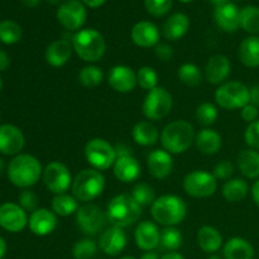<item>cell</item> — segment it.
Masks as SVG:
<instances>
[{"mask_svg": "<svg viewBox=\"0 0 259 259\" xmlns=\"http://www.w3.org/2000/svg\"><path fill=\"white\" fill-rule=\"evenodd\" d=\"M8 179L14 186L20 189H29L34 186L43 175L40 162L34 156L20 153L13 157L8 164Z\"/></svg>", "mask_w": 259, "mask_h": 259, "instance_id": "6da1fadb", "label": "cell"}, {"mask_svg": "<svg viewBox=\"0 0 259 259\" xmlns=\"http://www.w3.org/2000/svg\"><path fill=\"white\" fill-rule=\"evenodd\" d=\"M195 131L186 120H175L167 124L161 133V143L164 151L171 154H181L189 151L195 141Z\"/></svg>", "mask_w": 259, "mask_h": 259, "instance_id": "7a4b0ae2", "label": "cell"}, {"mask_svg": "<svg viewBox=\"0 0 259 259\" xmlns=\"http://www.w3.org/2000/svg\"><path fill=\"white\" fill-rule=\"evenodd\" d=\"M142 217V206L132 195L121 194L113 197L106 207V219L114 227L121 229L136 224Z\"/></svg>", "mask_w": 259, "mask_h": 259, "instance_id": "3957f363", "label": "cell"}, {"mask_svg": "<svg viewBox=\"0 0 259 259\" xmlns=\"http://www.w3.org/2000/svg\"><path fill=\"white\" fill-rule=\"evenodd\" d=\"M154 222L163 227H176L181 224L187 214V206L181 197L176 195H163L157 197L151 206Z\"/></svg>", "mask_w": 259, "mask_h": 259, "instance_id": "277c9868", "label": "cell"}, {"mask_svg": "<svg viewBox=\"0 0 259 259\" xmlns=\"http://www.w3.org/2000/svg\"><path fill=\"white\" fill-rule=\"evenodd\" d=\"M73 51L85 62H98L105 55L106 43L103 34L93 28H86L72 35Z\"/></svg>", "mask_w": 259, "mask_h": 259, "instance_id": "5b68a950", "label": "cell"}, {"mask_svg": "<svg viewBox=\"0 0 259 259\" xmlns=\"http://www.w3.org/2000/svg\"><path fill=\"white\" fill-rule=\"evenodd\" d=\"M105 189V177L94 168L82 169L72 181V195L80 202H90L98 199Z\"/></svg>", "mask_w": 259, "mask_h": 259, "instance_id": "8992f818", "label": "cell"}, {"mask_svg": "<svg viewBox=\"0 0 259 259\" xmlns=\"http://www.w3.org/2000/svg\"><path fill=\"white\" fill-rule=\"evenodd\" d=\"M215 101L225 110L242 109L250 103V90L239 81H228L217 89Z\"/></svg>", "mask_w": 259, "mask_h": 259, "instance_id": "52a82bcc", "label": "cell"}, {"mask_svg": "<svg viewBox=\"0 0 259 259\" xmlns=\"http://www.w3.org/2000/svg\"><path fill=\"white\" fill-rule=\"evenodd\" d=\"M83 153L89 164L98 171H106L113 167L118 157L115 147L103 138L90 139L86 143Z\"/></svg>", "mask_w": 259, "mask_h": 259, "instance_id": "ba28073f", "label": "cell"}, {"mask_svg": "<svg viewBox=\"0 0 259 259\" xmlns=\"http://www.w3.org/2000/svg\"><path fill=\"white\" fill-rule=\"evenodd\" d=\"M172 106H174L172 94L163 86H157L153 90L147 93L142 110L148 120H161L171 113Z\"/></svg>", "mask_w": 259, "mask_h": 259, "instance_id": "9c48e42d", "label": "cell"}, {"mask_svg": "<svg viewBox=\"0 0 259 259\" xmlns=\"http://www.w3.org/2000/svg\"><path fill=\"white\" fill-rule=\"evenodd\" d=\"M184 190L189 196L205 199L212 196L217 192L218 180L210 172L196 169L185 176Z\"/></svg>", "mask_w": 259, "mask_h": 259, "instance_id": "30bf717a", "label": "cell"}, {"mask_svg": "<svg viewBox=\"0 0 259 259\" xmlns=\"http://www.w3.org/2000/svg\"><path fill=\"white\" fill-rule=\"evenodd\" d=\"M42 179L48 191L55 195L66 194V191L72 186L73 181L68 167L60 161L48 163L43 169Z\"/></svg>", "mask_w": 259, "mask_h": 259, "instance_id": "8fae6325", "label": "cell"}, {"mask_svg": "<svg viewBox=\"0 0 259 259\" xmlns=\"http://www.w3.org/2000/svg\"><path fill=\"white\" fill-rule=\"evenodd\" d=\"M106 222V212L95 204L86 202L81 205L76 212V224L86 235H96L103 232Z\"/></svg>", "mask_w": 259, "mask_h": 259, "instance_id": "7c38bea8", "label": "cell"}, {"mask_svg": "<svg viewBox=\"0 0 259 259\" xmlns=\"http://www.w3.org/2000/svg\"><path fill=\"white\" fill-rule=\"evenodd\" d=\"M86 17L88 12L80 0H67L57 9V20L68 32H78V29L85 24Z\"/></svg>", "mask_w": 259, "mask_h": 259, "instance_id": "4fadbf2b", "label": "cell"}, {"mask_svg": "<svg viewBox=\"0 0 259 259\" xmlns=\"http://www.w3.org/2000/svg\"><path fill=\"white\" fill-rule=\"evenodd\" d=\"M27 211L14 202L0 205V227L9 233H20L28 225Z\"/></svg>", "mask_w": 259, "mask_h": 259, "instance_id": "5bb4252c", "label": "cell"}, {"mask_svg": "<svg viewBox=\"0 0 259 259\" xmlns=\"http://www.w3.org/2000/svg\"><path fill=\"white\" fill-rule=\"evenodd\" d=\"M25 138L23 132L13 124L0 125V154L17 156L24 148Z\"/></svg>", "mask_w": 259, "mask_h": 259, "instance_id": "9a60e30c", "label": "cell"}, {"mask_svg": "<svg viewBox=\"0 0 259 259\" xmlns=\"http://www.w3.org/2000/svg\"><path fill=\"white\" fill-rule=\"evenodd\" d=\"M108 82L114 91L120 94H128L138 85L137 72L129 66L116 65L110 70L108 75Z\"/></svg>", "mask_w": 259, "mask_h": 259, "instance_id": "2e32d148", "label": "cell"}, {"mask_svg": "<svg viewBox=\"0 0 259 259\" xmlns=\"http://www.w3.org/2000/svg\"><path fill=\"white\" fill-rule=\"evenodd\" d=\"M99 245L100 249L105 254L115 257L120 254L126 247V234L121 228L111 227L106 228L101 232L100 238H99Z\"/></svg>", "mask_w": 259, "mask_h": 259, "instance_id": "e0dca14e", "label": "cell"}, {"mask_svg": "<svg viewBox=\"0 0 259 259\" xmlns=\"http://www.w3.org/2000/svg\"><path fill=\"white\" fill-rule=\"evenodd\" d=\"M57 215L52 210L45 209V207H38L35 211L30 214L28 220V227L30 232L38 237H46L51 233L55 232L57 228Z\"/></svg>", "mask_w": 259, "mask_h": 259, "instance_id": "ac0fdd59", "label": "cell"}, {"mask_svg": "<svg viewBox=\"0 0 259 259\" xmlns=\"http://www.w3.org/2000/svg\"><path fill=\"white\" fill-rule=\"evenodd\" d=\"M114 176L124 184L137 181L142 174V167L133 154H119L113 166Z\"/></svg>", "mask_w": 259, "mask_h": 259, "instance_id": "d6986e66", "label": "cell"}, {"mask_svg": "<svg viewBox=\"0 0 259 259\" xmlns=\"http://www.w3.org/2000/svg\"><path fill=\"white\" fill-rule=\"evenodd\" d=\"M232 71V65L227 56L214 55L207 60L205 66V78L211 85H222Z\"/></svg>", "mask_w": 259, "mask_h": 259, "instance_id": "ffe728a7", "label": "cell"}, {"mask_svg": "<svg viewBox=\"0 0 259 259\" xmlns=\"http://www.w3.org/2000/svg\"><path fill=\"white\" fill-rule=\"evenodd\" d=\"M147 167L149 175L154 179H166L174 168L172 154L164 149H154L147 157Z\"/></svg>", "mask_w": 259, "mask_h": 259, "instance_id": "44dd1931", "label": "cell"}, {"mask_svg": "<svg viewBox=\"0 0 259 259\" xmlns=\"http://www.w3.org/2000/svg\"><path fill=\"white\" fill-rule=\"evenodd\" d=\"M132 40L142 48L156 47L159 43V30L154 23L142 20L132 28Z\"/></svg>", "mask_w": 259, "mask_h": 259, "instance_id": "7402d4cb", "label": "cell"}, {"mask_svg": "<svg viewBox=\"0 0 259 259\" xmlns=\"http://www.w3.org/2000/svg\"><path fill=\"white\" fill-rule=\"evenodd\" d=\"M215 22L224 32L234 33L240 28V10L232 3H225L215 8Z\"/></svg>", "mask_w": 259, "mask_h": 259, "instance_id": "603a6c76", "label": "cell"}, {"mask_svg": "<svg viewBox=\"0 0 259 259\" xmlns=\"http://www.w3.org/2000/svg\"><path fill=\"white\" fill-rule=\"evenodd\" d=\"M159 237H161V232H159L158 227L149 220L139 223L134 232V239H136L137 245L146 252L153 250L158 247Z\"/></svg>", "mask_w": 259, "mask_h": 259, "instance_id": "cb8c5ba5", "label": "cell"}, {"mask_svg": "<svg viewBox=\"0 0 259 259\" xmlns=\"http://www.w3.org/2000/svg\"><path fill=\"white\" fill-rule=\"evenodd\" d=\"M72 43L67 39L53 40L47 47L45 53V58L48 65L53 67H62L70 61L72 56Z\"/></svg>", "mask_w": 259, "mask_h": 259, "instance_id": "d4e9b609", "label": "cell"}, {"mask_svg": "<svg viewBox=\"0 0 259 259\" xmlns=\"http://www.w3.org/2000/svg\"><path fill=\"white\" fill-rule=\"evenodd\" d=\"M190 19L184 13H176L167 18L162 27V33L168 40H179L189 32Z\"/></svg>", "mask_w": 259, "mask_h": 259, "instance_id": "484cf974", "label": "cell"}, {"mask_svg": "<svg viewBox=\"0 0 259 259\" xmlns=\"http://www.w3.org/2000/svg\"><path fill=\"white\" fill-rule=\"evenodd\" d=\"M195 143L200 153L205 156H214L222 148L223 138L214 129L205 128L196 134Z\"/></svg>", "mask_w": 259, "mask_h": 259, "instance_id": "4316f807", "label": "cell"}, {"mask_svg": "<svg viewBox=\"0 0 259 259\" xmlns=\"http://www.w3.org/2000/svg\"><path fill=\"white\" fill-rule=\"evenodd\" d=\"M223 254L225 259H253L254 248L244 238L234 237L225 243Z\"/></svg>", "mask_w": 259, "mask_h": 259, "instance_id": "83f0119b", "label": "cell"}, {"mask_svg": "<svg viewBox=\"0 0 259 259\" xmlns=\"http://www.w3.org/2000/svg\"><path fill=\"white\" fill-rule=\"evenodd\" d=\"M132 137H133V141L139 146L151 147L158 142L159 132L152 121L142 120L133 126Z\"/></svg>", "mask_w": 259, "mask_h": 259, "instance_id": "f1b7e54d", "label": "cell"}, {"mask_svg": "<svg viewBox=\"0 0 259 259\" xmlns=\"http://www.w3.org/2000/svg\"><path fill=\"white\" fill-rule=\"evenodd\" d=\"M240 62L250 68L259 67V35H249L245 38L238 50Z\"/></svg>", "mask_w": 259, "mask_h": 259, "instance_id": "f546056e", "label": "cell"}, {"mask_svg": "<svg viewBox=\"0 0 259 259\" xmlns=\"http://www.w3.org/2000/svg\"><path fill=\"white\" fill-rule=\"evenodd\" d=\"M197 244L205 253H215L222 248L223 235L219 230L210 225L200 228L197 232Z\"/></svg>", "mask_w": 259, "mask_h": 259, "instance_id": "4dcf8cb0", "label": "cell"}, {"mask_svg": "<svg viewBox=\"0 0 259 259\" xmlns=\"http://www.w3.org/2000/svg\"><path fill=\"white\" fill-rule=\"evenodd\" d=\"M238 168L247 179L259 177V152L255 149H244L238 154Z\"/></svg>", "mask_w": 259, "mask_h": 259, "instance_id": "1f68e13d", "label": "cell"}, {"mask_svg": "<svg viewBox=\"0 0 259 259\" xmlns=\"http://www.w3.org/2000/svg\"><path fill=\"white\" fill-rule=\"evenodd\" d=\"M249 185L243 179L228 180L223 186V196L228 202H239L247 197Z\"/></svg>", "mask_w": 259, "mask_h": 259, "instance_id": "d6a6232c", "label": "cell"}, {"mask_svg": "<svg viewBox=\"0 0 259 259\" xmlns=\"http://www.w3.org/2000/svg\"><path fill=\"white\" fill-rule=\"evenodd\" d=\"M51 206H52V211L57 217L66 218L76 214L78 207H80V204H78V200L73 195L60 194L53 197Z\"/></svg>", "mask_w": 259, "mask_h": 259, "instance_id": "836d02e7", "label": "cell"}, {"mask_svg": "<svg viewBox=\"0 0 259 259\" xmlns=\"http://www.w3.org/2000/svg\"><path fill=\"white\" fill-rule=\"evenodd\" d=\"M181 232L175 227H166L163 230H161V237H159V245L163 250L168 252H176L182 245Z\"/></svg>", "mask_w": 259, "mask_h": 259, "instance_id": "e575fe53", "label": "cell"}, {"mask_svg": "<svg viewBox=\"0 0 259 259\" xmlns=\"http://www.w3.org/2000/svg\"><path fill=\"white\" fill-rule=\"evenodd\" d=\"M240 27L247 33L257 35L259 33V8L248 5L240 10Z\"/></svg>", "mask_w": 259, "mask_h": 259, "instance_id": "d590c367", "label": "cell"}, {"mask_svg": "<svg viewBox=\"0 0 259 259\" xmlns=\"http://www.w3.org/2000/svg\"><path fill=\"white\" fill-rule=\"evenodd\" d=\"M179 80L190 88H196L202 81V72L195 63H184L177 71Z\"/></svg>", "mask_w": 259, "mask_h": 259, "instance_id": "8d00e7d4", "label": "cell"}, {"mask_svg": "<svg viewBox=\"0 0 259 259\" xmlns=\"http://www.w3.org/2000/svg\"><path fill=\"white\" fill-rule=\"evenodd\" d=\"M22 28L14 20H2L0 22V42L4 45H14L22 38Z\"/></svg>", "mask_w": 259, "mask_h": 259, "instance_id": "74e56055", "label": "cell"}, {"mask_svg": "<svg viewBox=\"0 0 259 259\" xmlns=\"http://www.w3.org/2000/svg\"><path fill=\"white\" fill-rule=\"evenodd\" d=\"M104 80V73L101 68L98 66L89 65L81 68L78 72V81L85 88H96L100 85Z\"/></svg>", "mask_w": 259, "mask_h": 259, "instance_id": "f35d334b", "label": "cell"}, {"mask_svg": "<svg viewBox=\"0 0 259 259\" xmlns=\"http://www.w3.org/2000/svg\"><path fill=\"white\" fill-rule=\"evenodd\" d=\"M132 197L141 205L143 206H152L154 201H156V192H154L153 187H151L149 185L143 184H137L136 186L132 190Z\"/></svg>", "mask_w": 259, "mask_h": 259, "instance_id": "ab89813d", "label": "cell"}, {"mask_svg": "<svg viewBox=\"0 0 259 259\" xmlns=\"http://www.w3.org/2000/svg\"><path fill=\"white\" fill-rule=\"evenodd\" d=\"M195 116H196L197 123L204 126H209L217 121L219 113H218V108L214 104L202 103L197 106Z\"/></svg>", "mask_w": 259, "mask_h": 259, "instance_id": "60d3db41", "label": "cell"}, {"mask_svg": "<svg viewBox=\"0 0 259 259\" xmlns=\"http://www.w3.org/2000/svg\"><path fill=\"white\" fill-rule=\"evenodd\" d=\"M98 253V245L93 239H81L75 243L72 255L75 259H93Z\"/></svg>", "mask_w": 259, "mask_h": 259, "instance_id": "b9f144b4", "label": "cell"}, {"mask_svg": "<svg viewBox=\"0 0 259 259\" xmlns=\"http://www.w3.org/2000/svg\"><path fill=\"white\" fill-rule=\"evenodd\" d=\"M137 81L143 90L151 91L158 86V75L151 66H143L137 72Z\"/></svg>", "mask_w": 259, "mask_h": 259, "instance_id": "7bdbcfd3", "label": "cell"}, {"mask_svg": "<svg viewBox=\"0 0 259 259\" xmlns=\"http://www.w3.org/2000/svg\"><path fill=\"white\" fill-rule=\"evenodd\" d=\"M174 0H144L147 10L153 17H163L171 10Z\"/></svg>", "mask_w": 259, "mask_h": 259, "instance_id": "ee69618b", "label": "cell"}, {"mask_svg": "<svg viewBox=\"0 0 259 259\" xmlns=\"http://www.w3.org/2000/svg\"><path fill=\"white\" fill-rule=\"evenodd\" d=\"M19 206L25 211H33L38 209V196L34 191L29 189H24L19 194Z\"/></svg>", "mask_w": 259, "mask_h": 259, "instance_id": "f6af8a7d", "label": "cell"}, {"mask_svg": "<svg viewBox=\"0 0 259 259\" xmlns=\"http://www.w3.org/2000/svg\"><path fill=\"white\" fill-rule=\"evenodd\" d=\"M244 139H245V143L249 146V148L258 151L259 149V119L258 120L253 121V123L248 124L244 133Z\"/></svg>", "mask_w": 259, "mask_h": 259, "instance_id": "bcb514c9", "label": "cell"}, {"mask_svg": "<svg viewBox=\"0 0 259 259\" xmlns=\"http://www.w3.org/2000/svg\"><path fill=\"white\" fill-rule=\"evenodd\" d=\"M233 172H234V167H233L232 162L224 159V161H220L215 166L212 175H214V177L217 180H227L228 181L232 177Z\"/></svg>", "mask_w": 259, "mask_h": 259, "instance_id": "7dc6e473", "label": "cell"}, {"mask_svg": "<svg viewBox=\"0 0 259 259\" xmlns=\"http://www.w3.org/2000/svg\"><path fill=\"white\" fill-rule=\"evenodd\" d=\"M154 53H156V57L162 62H168L174 58V48L167 43H158L156 46Z\"/></svg>", "mask_w": 259, "mask_h": 259, "instance_id": "c3c4849f", "label": "cell"}, {"mask_svg": "<svg viewBox=\"0 0 259 259\" xmlns=\"http://www.w3.org/2000/svg\"><path fill=\"white\" fill-rule=\"evenodd\" d=\"M240 115H242V119L244 121H247L248 124L253 123V121L258 120L259 116V109L257 106H254L253 104H247L244 108H242V111H240Z\"/></svg>", "mask_w": 259, "mask_h": 259, "instance_id": "681fc988", "label": "cell"}, {"mask_svg": "<svg viewBox=\"0 0 259 259\" xmlns=\"http://www.w3.org/2000/svg\"><path fill=\"white\" fill-rule=\"evenodd\" d=\"M10 65V57L8 56L7 52H4L3 50H0V72L7 70Z\"/></svg>", "mask_w": 259, "mask_h": 259, "instance_id": "f907efd6", "label": "cell"}, {"mask_svg": "<svg viewBox=\"0 0 259 259\" xmlns=\"http://www.w3.org/2000/svg\"><path fill=\"white\" fill-rule=\"evenodd\" d=\"M249 90H250V104H253V105L257 106L259 109V85H254L253 88H250Z\"/></svg>", "mask_w": 259, "mask_h": 259, "instance_id": "816d5d0a", "label": "cell"}, {"mask_svg": "<svg viewBox=\"0 0 259 259\" xmlns=\"http://www.w3.org/2000/svg\"><path fill=\"white\" fill-rule=\"evenodd\" d=\"M81 2H82L83 5H86V7L95 9V8L101 7L106 0H81Z\"/></svg>", "mask_w": 259, "mask_h": 259, "instance_id": "f5cc1de1", "label": "cell"}, {"mask_svg": "<svg viewBox=\"0 0 259 259\" xmlns=\"http://www.w3.org/2000/svg\"><path fill=\"white\" fill-rule=\"evenodd\" d=\"M252 197H253V201H254V204L259 207V180L258 181H255L254 185H253Z\"/></svg>", "mask_w": 259, "mask_h": 259, "instance_id": "db71d44e", "label": "cell"}, {"mask_svg": "<svg viewBox=\"0 0 259 259\" xmlns=\"http://www.w3.org/2000/svg\"><path fill=\"white\" fill-rule=\"evenodd\" d=\"M159 259H185L184 255L180 254L177 252H168L167 254H164L163 257H161Z\"/></svg>", "mask_w": 259, "mask_h": 259, "instance_id": "11a10c76", "label": "cell"}, {"mask_svg": "<svg viewBox=\"0 0 259 259\" xmlns=\"http://www.w3.org/2000/svg\"><path fill=\"white\" fill-rule=\"evenodd\" d=\"M5 253H7V242L4 240V238L0 237V259L4 258Z\"/></svg>", "mask_w": 259, "mask_h": 259, "instance_id": "9f6ffc18", "label": "cell"}, {"mask_svg": "<svg viewBox=\"0 0 259 259\" xmlns=\"http://www.w3.org/2000/svg\"><path fill=\"white\" fill-rule=\"evenodd\" d=\"M141 259H159L158 253L153 252V250H149V252H146L143 255H142Z\"/></svg>", "mask_w": 259, "mask_h": 259, "instance_id": "6f0895ef", "label": "cell"}, {"mask_svg": "<svg viewBox=\"0 0 259 259\" xmlns=\"http://www.w3.org/2000/svg\"><path fill=\"white\" fill-rule=\"evenodd\" d=\"M22 3L25 5V7L34 8V7H37L38 4H39L40 0H22Z\"/></svg>", "mask_w": 259, "mask_h": 259, "instance_id": "680465c9", "label": "cell"}, {"mask_svg": "<svg viewBox=\"0 0 259 259\" xmlns=\"http://www.w3.org/2000/svg\"><path fill=\"white\" fill-rule=\"evenodd\" d=\"M211 4H214L215 7H219V5L225 4V3H229V0H209Z\"/></svg>", "mask_w": 259, "mask_h": 259, "instance_id": "91938a15", "label": "cell"}, {"mask_svg": "<svg viewBox=\"0 0 259 259\" xmlns=\"http://www.w3.org/2000/svg\"><path fill=\"white\" fill-rule=\"evenodd\" d=\"M4 168H5V163H4V159L0 157V176H2V174L4 172Z\"/></svg>", "mask_w": 259, "mask_h": 259, "instance_id": "94428289", "label": "cell"}, {"mask_svg": "<svg viewBox=\"0 0 259 259\" xmlns=\"http://www.w3.org/2000/svg\"><path fill=\"white\" fill-rule=\"evenodd\" d=\"M47 2L50 3V4H57V3L62 2V0H47Z\"/></svg>", "mask_w": 259, "mask_h": 259, "instance_id": "6125c7cd", "label": "cell"}, {"mask_svg": "<svg viewBox=\"0 0 259 259\" xmlns=\"http://www.w3.org/2000/svg\"><path fill=\"white\" fill-rule=\"evenodd\" d=\"M207 259H220V257H218V255H211V257H209Z\"/></svg>", "mask_w": 259, "mask_h": 259, "instance_id": "be15d7a7", "label": "cell"}, {"mask_svg": "<svg viewBox=\"0 0 259 259\" xmlns=\"http://www.w3.org/2000/svg\"><path fill=\"white\" fill-rule=\"evenodd\" d=\"M120 259H136V258H133V257H129V255H128V257H123V258H120Z\"/></svg>", "mask_w": 259, "mask_h": 259, "instance_id": "e7e4bbea", "label": "cell"}, {"mask_svg": "<svg viewBox=\"0 0 259 259\" xmlns=\"http://www.w3.org/2000/svg\"><path fill=\"white\" fill-rule=\"evenodd\" d=\"M180 2H182V3H190V2H192V0H180Z\"/></svg>", "mask_w": 259, "mask_h": 259, "instance_id": "03108f58", "label": "cell"}, {"mask_svg": "<svg viewBox=\"0 0 259 259\" xmlns=\"http://www.w3.org/2000/svg\"><path fill=\"white\" fill-rule=\"evenodd\" d=\"M2 86H3V82H2V78H0V91H2Z\"/></svg>", "mask_w": 259, "mask_h": 259, "instance_id": "003e7915", "label": "cell"}]
</instances>
